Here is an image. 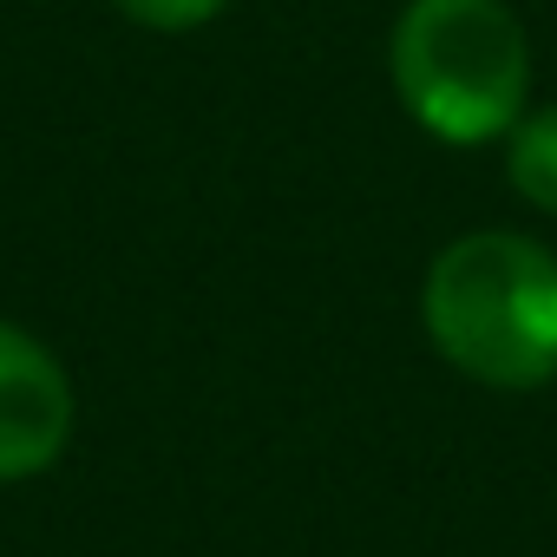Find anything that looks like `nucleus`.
<instances>
[{
    "label": "nucleus",
    "instance_id": "f257e3e1",
    "mask_svg": "<svg viewBox=\"0 0 557 557\" xmlns=\"http://www.w3.org/2000/svg\"><path fill=\"white\" fill-rule=\"evenodd\" d=\"M420 315L433 348L479 387L557 381V256L518 230H472L426 269Z\"/></svg>",
    "mask_w": 557,
    "mask_h": 557
},
{
    "label": "nucleus",
    "instance_id": "f03ea898",
    "mask_svg": "<svg viewBox=\"0 0 557 557\" xmlns=\"http://www.w3.org/2000/svg\"><path fill=\"white\" fill-rule=\"evenodd\" d=\"M394 92L446 145H492L524 119L531 47L505 0H407L394 21Z\"/></svg>",
    "mask_w": 557,
    "mask_h": 557
},
{
    "label": "nucleus",
    "instance_id": "20e7f679",
    "mask_svg": "<svg viewBox=\"0 0 557 557\" xmlns=\"http://www.w3.org/2000/svg\"><path fill=\"white\" fill-rule=\"evenodd\" d=\"M505 171H511V190L531 210L557 216V106H544V112H531V119L511 125Z\"/></svg>",
    "mask_w": 557,
    "mask_h": 557
},
{
    "label": "nucleus",
    "instance_id": "39448f33",
    "mask_svg": "<svg viewBox=\"0 0 557 557\" xmlns=\"http://www.w3.org/2000/svg\"><path fill=\"white\" fill-rule=\"evenodd\" d=\"M112 8L138 27H158V34H190L203 21H216L230 0H112Z\"/></svg>",
    "mask_w": 557,
    "mask_h": 557
},
{
    "label": "nucleus",
    "instance_id": "7ed1b4c3",
    "mask_svg": "<svg viewBox=\"0 0 557 557\" xmlns=\"http://www.w3.org/2000/svg\"><path fill=\"white\" fill-rule=\"evenodd\" d=\"M73 440V381L47 342L0 322V485L47 472Z\"/></svg>",
    "mask_w": 557,
    "mask_h": 557
}]
</instances>
